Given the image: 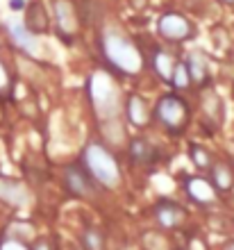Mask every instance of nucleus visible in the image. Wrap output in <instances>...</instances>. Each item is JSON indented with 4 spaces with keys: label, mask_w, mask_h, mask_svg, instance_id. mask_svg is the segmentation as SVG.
<instances>
[{
    "label": "nucleus",
    "mask_w": 234,
    "mask_h": 250,
    "mask_svg": "<svg viewBox=\"0 0 234 250\" xmlns=\"http://www.w3.org/2000/svg\"><path fill=\"white\" fill-rule=\"evenodd\" d=\"M9 89H12V78H9L5 64H2V60H0V93H7Z\"/></svg>",
    "instance_id": "25"
},
{
    "label": "nucleus",
    "mask_w": 234,
    "mask_h": 250,
    "mask_svg": "<svg viewBox=\"0 0 234 250\" xmlns=\"http://www.w3.org/2000/svg\"><path fill=\"white\" fill-rule=\"evenodd\" d=\"M0 200L12 207H27L32 200V193L23 182L0 175Z\"/></svg>",
    "instance_id": "8"
},
{
    "label": "nucleus",
    "mask_w": 234,
    "mask_h": 250,
    "mask_svg": "<svg viewBox=\"0 0 234 250\" xmlns=\"http://www.w3.org/2000/svg\"><path fill=\"white\" fill-rule=\"evenodd\" d=\"M155 218L162 228H166V230H175V228H180V225L184 223L187 211H184L182 205L173 203V200H159L157 207H155Z\"/></svg>",
    "instance_id": "10"
},
{
    "label": "nucleus",
    "mask_w": 234,
    "mask_h": 250,
    "mask_svg": "<svg viewBox=\"0 0 234 250\" xmlns=\"http://www.w3.org/2000/svg\"><path fill=\"white\" fill-rule=\"evenodd\" d=\"M100 48H103L105 60L121 75L130 78V75H139L143 71V53L128 34L118 32V30H105Z\"/></svg>",
    "instance_id": "1"
},
{
    "label": "nucleus",
    "mask_w": 234,
    "mask_h": 250,
    "mask_svg": "<svg viewBox=\"0 0 234 250\" xmlns=\"http://www.w3.org/2000/svg\"><path fill=\"white\" fill-rule=\"evenodd\" d=\"M157 32L162 34L164 39L173 41V43H184L193 37V25L191 21L180 12H166L157 19Z\"/></svg>",
    "instance_id": "6"
},
{
    "label": "nucleus",
    "mask_w": 234,
    "mask_h": 250,
    "mask_svg": "<svg viewBox=\"0 0 234 250\" xmlns=\"http://www.w3.org/2000/svg\"><path fill=\"white\" fill-rule=\"evenodd\" d=\"M152 119L166 127L173 134H182L187 130L189 121H191V109H189L187 100L177 93H164L157 100L155 109H152Z\"/></svg>",
    "instance_id": "4"
},
{
    "label": "nucleus",
    "mask_w": 234,
    "mask_h": 250,
    "mask_svg": "<svg viewBox=\"0 0 234 250\" xmlns=\"http://www.w3.org/2000/svg\"><path fill=\"white\" fill-rule=\"evenodd\" d=\"M89 98L103 121H116L121 114V91L107 73H93L89 78Z\"/></svg>",
    "instance_id": "3"
},
{
    "label": "nucleus",
    "mask_w": 234,
    "mask_h": 250,
    "mask_svg": "<svg viewBox=\"0 0 234 250\" xmlns=\"http://www.w3.org/2000/svg\"><path fill=\"white\" fill-rule=\"evenodd\" d=\"M32 250H55V246H52V241L48 237H43V239H37V241H34Z\"/></svg>",
    "instance_id": "26"
},
{
    "label": "nucleus",
    "mask_w": 234,
    "mask_h": 250,
    "mask_svg": "<svg viewBox=\"0 0 234 250\" xmlns=\"http://www.w3.org/2000/svg\"><path fill=\"white\" fill-rule=\"evenodd\" d=\"M189 157H191L195 168H200V171L212 168V155H209L207 148H202V146H191V148H189Z\"/></svg>",
    "instance_id": "21"
},
{
    "label": "nucleus",
    "mask_w": 234,
    "mask_h": 250,
    "mask_svg": "<svg viewBox=\"0 0 234 250\" xmlns=\"http://www.w3.org/2000/svg\"><path fill=\"white\" fill-rule=\"evenodd\" d=\"M23 7H25V0H9V9H14V12H19Z\"/></svg>",
    "instance_id": "27"
},
{
    "label": "nucleus",
    "mask_w": 234,
    "mask_h": 250,
    "mask_svg": "<svg viewBox=\"0 0 234 250\" xmlns=\"http://www.w3.org/2000/svg\"><path fill=\"white\" fill-rule=\"evenodd\" d=\"M143 248L146 250H169V244H166V239H164L162 234L146 232V234H143Z\"/></svg>",
    "instance_id": "22"
},
{
    "label": "nucleus",
    "mask_w": 234,
    "mask_h": 250,
    "mask_svg": "<svg viewBox=\"0 0 234 250\" xmlns=\"http://www.w3.org/2000/svg\"><path fill=\"white\" fill-rule=\"evenodd\" d=\"M55 27L64 43H73L80 32V14L73 0H55Z\"/></svg>",
    "instance_id": "5"
},
{
    "label": "nucleus",
    "mask_w": 234,
    "mask_h": 250,
    "mask_svg": "<svg viewBox=\"0 0 234 250\" xmlns=\"http://www.w3.org/2000/svg\"><path fill=\"white\" fill-rule=\"evenodd\" d=\"M9 37H12V41L23 50V53L37 55L39 43H37V39H34V34L27 32L23 25H9Z\"/></svg>",
    "instance_id": "18"
},
{
    "label": "nucleus",
    "mask_w": 234,
    "mask_h": 250,
    "mask_svg": "<svg viewBox=\"0 0 234 250\" xmlns=\"http://www.w3.org/2000/svg\"><path fill=\"white\" fill-rule=\"evenodd\" d=\"M130 159L134 166H143V168H148V166L155 164L157 159V150L155 146L146 141V139H132L130 141Z\"/></svg>",
    "instance_id": "14"
},
{
    "label": "nucleus",
    "mask_w": 234,
    "mask_h": 250,
    "mask_svg": "<svg viewBox=\"0 0 234 250\" xmlns=\"http://www.w3.org/2000/svg\"><path fill=\"white\" fill-rule=\"evenodd\" d=\"M218 2H223V5H234V0H218Z\"/></svg>",
    "instance_id": "30"
},
{
    "label": "nucleus",
    "mask_w": 234,
    "mask_h": 250,
    "mask_svg": "<svg viewBox=\"0 0 234 250\" xmlns=\"http://www.w3.org/2000/svg\"><path fill=\"white\" fill-rule=\"evenodd\" d=\"M184 189H187V196L198 205H214L216 198H218V191L205 178H187Z\"/></svg>",
    "instance_id": "11"
},
{
    "label": "nucleus",
    "mask_w": 234,
    "mask_h": 250,
    "mask_svg": "<svg viewBox=\"0 0 234 250\" xmlns=\"http://www.w3.org/2000/svg\"><path fill=\"white\" fill-rule=\"evenodd\" d=\"M125 114H128V121H130L134 127H146L152 119V112H150L148 100L139 96V93H130L128 100H125Z\"/></svg>",
    "instance_id": "12"
},
{
    "label": "nucleus",
    "mask_w": 234,
    "mask_h": 250,
    "mask_svg": "<svg viewBox=\"0 0 234 250\" xmlns=\"http://www.w3.org/2000/svg\"><path fill=\"white\" fill-rule=\"evenodd\" d=\"M0 250H30L25 246V241H19V239H12V237H7L0 241Z\"/></svg>",
    "instance_id": "24"
},
{
    "label": "nucleus",
    "mask_w": 234,
    "mask_h": 250,
    "mask_svg": "<svg viewBox=\"0 0 234 250\" xmlns=\"http://www.w3.org/2000/svg\"><path fill=\"white\" fill-rule=\"evenodd\" d=\"M128 2H130L134 9H139V12H141V9H146V5H148V0H128Z\"/></svg>",
    "instance_id": "28"
},
{
    "label": "nucleus",
    "mask_w": 234,
    "mask_h": 250,
    "mask_svg": "<svg viewBox=\"0 0 234 250\" xmlns=\"http://www.w3.org/2000/svg\"><path fill=\"white\" fill-rule=\"evenodd\" d=\"M184 64H187L189 82H191V86L202 89V86L209 84V64H207V60H205L200 53H191Z\"/></svg>",
    "instance_id": "13"
},
{
    "label": "nucleus",
    "mask_w": 234,
    "mask_h": 250,
    "mask_svg": "<svg viewBox=\"0 0 234 250\" xmlns=\"http://www.w3.org/2000/svg\"><path fill=\"white\" fill-rule=\"evenodd\" d=\"M223 250H234V241H230V244H225V248Z\"/></svg>",
    "instance_id": "29"
},
{
    "label": "nucleus",
    "mask_w": 234,
    "mask_h": 250,
    "mask_svg": "<svg viewBox=\"0 0 234 250\" xmlns=\"http://www.w3.org/2000/svg\"><path fill=\"white\" fill-rule=\"evenodd\" d=\"M25 27L27 32L32 34H46L50 30V19H48V9L46 5L41 2V0H32V2H27L25 7Z\"/></svg>",
    "instance_id": "9"
},
{
    "label": "nucleus",
    "mask_w": 234,
    "mask_h": 250,
    "mask_svg": "<svg viewBox=\"0 0 234 250\" xmlns=\"http://www.w3.org/2000/svg\"><path fill=\"white\" fill-rule=\"evenodd\" d=\"M82 246L85 250H105V234L98 228H86L82 232Z\"/></svg>",
    "instance_id": "19"
},
{
    "label": "nucleus",
    "mask_w": 234,
    "mask_h": 250,
    "mask_svg": "<svg viewBox=\"0 0 234 250\" xmlns=\"http://www.w3.org/2000/svg\"><path fill=\"white\" fill-rule=\"evenodd\" d=\"M82 164H85V171L91 175L93 182L103 185L105 189H116L121 185V178H123L121 166L105 144L89 141L82 150Z\"/></svg>",
    "instance_id": "2"
},
{
    "label": "nucleus",
    "mask_w": 234,
    "mask_h": 250,
    "mask_svg": "<svg viewBox=\"0 0 234 250\" xmlns=\"http://www.w3.org/2000/svg\"><path fill=\"white\" fill-rule=\"evenodd\" d=\"M169 82L173 84V89H177V91H184V89L191 86V82H189V71H187V64H184V62H177L175 64Z\"/></svg>",
    "instance_id": "20"
},
{
    "label": "nucleus",
    "mask_w": 234,
    "mask_h": 250,
    "mask_svg": "<svg viewBox=\"0 0 234 250\" xmlns=\"http://www.w3.org/2000/svg\"><path fill=\"white\" fill-rule=\"evenodd\" d=\"M216 191H230L234 187V171L232 166L225 164V162H218V164L212 166V180Z\"/></svg>",
    "instance_id": "17"
},
{
    "label": "nucleus",
    "mask_w": 234,
    "mask_h": 250,
    "mask_svg": "<svg viewBox=\"0 0 234 250\" xmlns=\"http://www.w3.org/2000/svg\"><path fill=\"white\" fill-rule=\"evenodd\" d=\"M9 237H12V239H19V241L32 239L34 237V228L30 223H14L12 228H9Z\"/></svg>",
    "instance_id": "23"
},
{
    "label": "nucleus",
    "mask_w": 234,
    "mask_h": 250,
    "mask_svg": "<svg viewBox=\"0 0 234 250\" xmlns=\"http://www.w3.org/2000/svg\"><path fill=\"white\" fill-rule=\"evenodd\" d=\"M200 107H202V119H205V123H207L212 130H216L223 121V103H221V98H218V93L207 91L202 96Z\"/></svg>",
    "instance_id": "15"
},
{
    "label": "nucleus",
    "mask_w": 234,
    "mask_h": 250,
    "mask_svg": "<svg viewBox=\"0 0 234 250\" xmlns=\"http://www.w3.org/2000/svg\"><path fill=\"white\" fill-rule=\"evenodd\" d=\"M64 187H66V191L75 198H91L93 189H96L91 175H89L85 168H80V166H75V164L68 166L64 171Z\"/></svg>",
    "instance_id": "7"
},
{
    "label": "nucleus",
    "mask_w": 234,
    "mask_h": 250,
    "mask_svg": "<svg viewBox=\"0 0 234 250\" xmlns=\"http://www.w3.org/2000/svg\"><path fill=\"white\" fill-rule=\"evenodd\" d=\"M175 64H177L175 55L169 53V50H164V48H157L155 53H152V66H155L157 75H159L164 82H169L170 80V73H173Z\"/></svg>",
    "instance_id": "16"
}]
</instances>
